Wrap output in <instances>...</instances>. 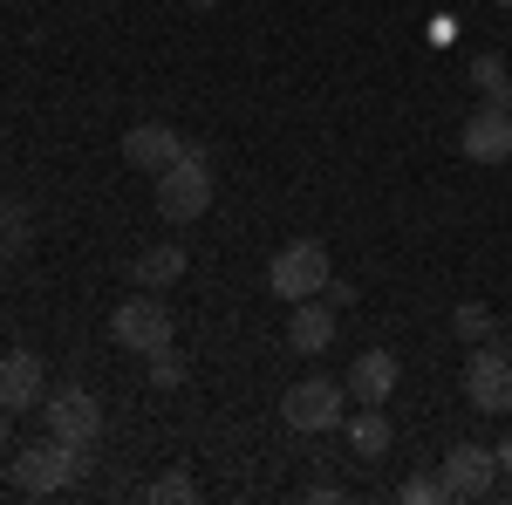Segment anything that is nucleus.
I'll list each match as a JSON object with an SVG mask.
<instances>
[{
	"label": "nucleus",
	"instance_id": "f257e3e1",
	"mask_svg": "<svg viewBox=\"0 0 512 505\" xmlns=\"http://www.w3.org/2000/svg\"><path fill=\"white\" fill-rule=\"evenodd\" d=\"M205 212H212V164H205L198 144H185V157L158 171V219L164 226H192Z\"/></svg>",
	"mask_w": 512,
	"mask_h": 505
},
{
	"label": "nucleus",
	"instance_id": "f03ea898",
	"mask_svg": "<svg viewBox=\"0 0 512 505\" xmlns=\"http://www.w3.org/2000/svg\"><path fill=\"white\" fill-rule=\"evenodd\" d=\"M89 471V451L82 444H62V437H41V444H21L14 451V485L28 499H55L62 485H76Z\"/></svg>",
	"mask_w": 512,
	"mask_h": 505
},
{
	"label": "nucleus",
	"instance_id": "7ed1b4c3",
	"mask_svg": "<svg viewBox=\"0 0 512 505\" xmlns=\"http://www.w3.org/2000/svg\"><path fill=\"white\" fill-rule=\"evenodd\" d=\"M328 280H335V260H328L321 239H287L274 260H267V294H280V301H308Z\"/></svg>",
	"mask_w": 512,
	"mask_h": 505
},
{
	"label": "nucleus",
	"instance_id": "20e7f679",
	"mask_svg": "<svg viewBox=\"0 0 512 505\" xmlns=\"http://www.w3.org/2000/svg\"><path fill=\"white\" fill-rule=\"evenodd\" d=\"M280 417H287V430H301V437L342 430V424H349V383H335V376H308V383H294L287 396H280Z\"/></svg>",
	"mask_w": 512,
	"mask_h": 505
},
{
	"label": "nucleus",
	"instance_id": "39448f33",
	"mask_svg": "<svg viewBox=\"0 0 512 505\" xmlns=\"http://www.w3.org/2000/svg\"><path fill=\"white\" fill-rule=\"evenodd\" d=\"M171 335H178V314L164 308L158 294H144V287H137V294H130L117 314H110V342H117V349H130V355L164 349Z\"/></svg>",
	"mask_w": 512,
	"mask_h": 505
},
{
	"label": "nucleus",
	"instance_id": "423d86ee",
	"mask_svg": "<svg viewBox=\"0 0 512 505\" xmlns=\"http://www.w3.org/2000/svg\"><path fill=\"white\" fill-rule=\"evenodd\" d=\"M465 403L485 417H512V355L499 342H478L465 362Z\"/></svg>",
	"mask_w": 512,
	"mask_h": 505
},
{
	"label": "nucleus",
	"instance_id": "0eeeda50",
	"mask_svg": "<svg viewBox=\"0 0 512 505\" xmlns=\"http://www.w3.org/2000/svg\"><path fill=\"white\" fill-rule=\"evenodd\" d=\"M41 417H48V437L82 444V451L103 437V403H96L89 389H76V383H69V389H48V396H41Z\"/></svg>",
	"mask_w": 512,
	"mask_h": 505
},
{
	"label": "nucleus",
	"instance_id": "6e6552de",
	"mask_svg": "<svg viewBox=\"0 0 512 505\" xmlns=\"http://www.w3.org/2000/svg\"><path fill=\"white\" fill-rule=\"evenodd\" d=\"M444 499H485L492 485H499V458H492V444H472V437H458L451 451H444Z\"/></svg>",
	"mask_w": 512,
	"mask_h": 505
},
{
	"label": "nucleus",
	"instance_id": "1a4fd4ad",
	"mask_svg": "<svg viewBox=\"0 0 512 505\" xmlns=\"http://www.w3.org/2000/svg\"><path fill=\"white\" fill-rule=\"evenodd\" d=\"M458 151L472 164H506L512 157V110L506 103H478L472 117L458 123Z\"/></svg>",
	"mask_w": 512,
	"mask_h": 505
},
{
	"label": "nucleus",
	"instance_id": "9d476101",
	"mask_svg": "<svg viewBox=\"0 0 512 505\" xmlns=\"http://www.w3.org/2000/svg\"><path fill=\"white\" fill-rule=\"evenodd\" d=\"M41 396H48V369H41L35 349H7L0 355V410H41Z\"/></svg>",
	"mask_w": 512,
	"mask_h": 505
},
{
	"label": "nucleus",
	"instance_id": "9b49d317",
	"mask_svg": "<svg viewBox=\"0 0 512 505\" xmlns=\"http://www.w3.org/2000/svg\"><path fill=\"white\" fill-rule=\"evenodd\" d=\"M185 144H192V137H185V130H171V123H158V117L123 130V157H130L137 171H151V178H158L164 164H178V157H185Z\"/></svg>",
	"mask_w": 512,
	"mask_h": 505
},
{
	"label": "nucleus",
	"instance_id": "f8f14e48",
	"mask_svg": "<svg viewBox=\"0 0 512 505\" xmlns=\"http://www.w3.org/2000/svg\"><path fill=\"white\" fill-rule=\"evenodd\" d=\"M287 349L294 355H321L335 349V308L308 294V301H287Z\"/></svg>",
	"mask_w": 512,
	"mask_h": 505
},
{
	"label": "nucleus",
	"instance_id": "ddd939ff",
	"mask_svg": "<svg viewBox=\"0 0 512 505\" xmlns=\"http://www.w3.org/2000/svg\"><path fill=\"white\" fill-rule=\"evenodd\" d=\"M396 383H403V362L390 349H362L349 362V403H390Z\"/></svg>",
	"mask_w": 512,
	"mask_h": 505
},
{
	"label": "nucleus",
	"instance_id": "4468645a",
	"mask_svg": "<svg viewBox=\"0 0 512 505\" xmlns=\"http://www.w3.org/2000/svg\"><path fill=\"white\" fill-rule=\"evenodd\" d=\"M185 239H158V246H144V253H130V287H144V294H164V287H178L185 280Z\"/></svg>",
	"mask_w": 512,
	"mask_h": 505
},
{
	"label": "nucleus",
	"instance_id": "2eb2a0df",
	"mask_svg": "<svg viewBox=\"0 0 512 505\" xmlns=\"http://www.w3.org/2000/svg\"><path fill=\"white\" fill-rule=\"evenodd\" d=\"M390 410H383V403H362V410H355L349 417V451L355 458H383V451H390Z\"/></svg>",
	"mask_w": 512,
	"mask_h": 505
},
{
	"label": "nucleus",
	"instance_id": "dca6fc26",
	"mask_svg": "<svg viewBox=\"0 0 512 505\" xmlns=\"http://www.w3.org/2000/svg\"><path fill=\"white\" fill-rule=\"evenodd\" d=\"M35 246V212L21 198H0V260H21Z\"/></svg>",
	"mask_w": 512,
	"mask_h": 505
},
{
	"label": "nucleus",
	"instance_id": "f3484780",
	"mask_svg": "<svg viewBox=\"0 0 512 505\" xmlns=\"http://www.w3.org/2000/svg\"><path fill=\"white\" fill-rule=\"evenodd\" d=\"M451 335L458 342H499V314L485 308V301H458L451 308Z\"/></svg>",
	"mask_w": 512,
	"mask_h": 505
},
{
	"label": "nucleus",
	"instance_id": "a211bd4d",
	"mask_svg": "<svg viewBox=\"0 0 512 505\" xmlns=\"http://www.w3.org/2000/svg\"><path fill=\"white\" fill-rule=\"evenodd\" d=\"M472 89L485 96V103H506V89H512V69L499 62V55H478V62H472Z\"/></svg>",
	"mask_w": 512,
	"mask_h": 505
},
{
	"label": "nucleus",
	"instance_id": "6ab92c4d",
	"mask_svg": "<svg viewBox=\"0 0 512 505\" xmlns=\"http://www.w3.org/2000/svg\"><path fill=\"white\" fill-rule=\"evenodd\" d=\"M144 362H151V389H185V376H192V362L171 349V342H164V349H151Z\"/></svg>",
	"mask_w": 512,
	"mask_h": 505
},
{
	"label": "nucleus",
	"instance_id": "aec40b11",
	"mask_svg": "<svg viewBox=\"0 0 512 505\" xmlns=\"http://www.w3.org/2000/svg\"><path fill=\"white\" fill-rule=\"evenodd\" d=\"M144 499H151V505H178V499L192 505L198 499V478H192V471H164V478H151V492H144Z\"/></svg>",
	"mask_w": 512,
	"mask_h": 505
},
{
	"label": "nucleus",
	"instance_id": "412c9836",
	"mask_svg": "<svg viewBox=\"0 0 512 505\" xmlns=\"http://www.w3.org/2000/svg\"><path fill=\"white\" fill-rule=\"evenodd\" d=\"M403 499L410 505H451L444 499V478H403Z\"/></svg>",
	"mask_w": 512,
	"mask_h": 505
},
{
	"label": "nucleus",
	"instance_id": "4be33fe9",
	"mask_svg": "<svg viewBox=\"0 0 512 505\" xmlns=\"http://www.w3.org/2000/svg\"><path fill=\"white\" fill-rule=\"evenodd\" d=\"M321 301L342 314V308H355V287H349V280H328V287H321Z\"/></svg>",
	"mask_w": 512,
	"mask_h": 505
},
{
	"label": "nucleus",
	"instance_id": "5701e85b",
	"mask_svg": "<svg viewBox=\"0 0 512 505\" xmlns=\"http://www.w3.org/2000/svg\"><path fill=\"white\" fill-rule=\"evenodd\" d=\"M492 458H499V471H512V430L499 437V444H492Z\"/></svg>",
	"mask_w": 512,
	"mask_h": 505
},
{
	"label": "nucleus",
	"instance_id": "b1692460",
	"mask_svg": "<svg viewBox=\"0 0 512 505\" xmlns=\"http://www.w3.org/2000/svg\"><path fill=\"white\" fill-rule=\"evenodd\" d=\"M7 437H14V410H0V451H7Z\"/></svg>",
	"mask_w": 512,
	"mask_h": 505
},
{
	"label": "nucleus",
	"instance_id": "393cba45",
	"mask_svg": "<svg viewBox=\"0 0 512 505\" xmlns=\"http://www.w3.org/2000/svg\"><path fill=\"white\" fill-rule=\"evenodd\" d=\"M185 7H198V14H212V7H219V0H185Z\"/></svg>",
	"mask_w": 512,
	"mask_h": 505
},
{
	"label": "nucleus",
	"instance_id": "a878e982",
	"mask_svg": "<svg viewBox=\"0 0 512 505\" xmlns=\"http://www.w3.org/2000/svg\"><path fill=\"white\" fill-rule=\"evenodd\" d=\"M492 7H512V0H492Z\"/></svg>",
	"mask_w": 512,
	"mask_h": 505
},
{
	"label": "nucleus",
	"instance_id": "bb28decb",
	"mask_svg": "<svg viewBox=\"0 0 512 505\" xmlns=\"http://www.w3.org/2000/svg\"><path fill=\"white\" fill-rule=\"evenodd\" d=\"M506 492H512V471H506Z\"/></svg>",
	"mask_w": 512,
	"mask_h": 505
},
{
	"label": "nucleus",
	"instance_id": "cd10ccee",
	"mask_svg": "<svg viewBox=\"0 0 512 505\" xmlns=\"http://www.w3.org/2000/svg\"><path fill=\"white\" fill-rule=\"evenodd\" d=\"M506 110H512V89H506Z\"/></svg>",
	"mask_w": 512,
	"mask_h": 505
}]
</instances>
